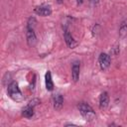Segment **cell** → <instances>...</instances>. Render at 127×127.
<instances>
[{"mask_svg":"<svg viewBox=\"0 0 127 127\" xmlns=\"http://www.w3.org/2000/svg\"><path fill=\"white\" fill-rule=\"evenodd\" d=\"M35 13L40 15V16H49L51 15L52 13V9H51V6L50 5H47V4H42L40 6H37L35 8Z\"/></svg>","mask_w":127,"mask_h":127,"instance_id":"3","label":"cell"},{"mask_svg":"<svg viewBox=\"0 0 127 127\" xmlns=\"http://www.w3.org/2000/svg\"><path fill=\"white\" fill-rule=\"evenodd\" d=\"M40 103V100L39 99H34V100H32L30 103H29V105H31V106H35V105H37V104H39Z\"/></svg>","mask_w":127,"mask_h":127,"instance_id":"14","label":"cell"},{"mask_svg":"<svg viewBox=\"0 0 127 127\" xmlns=\"http://www.w3.org/2000/svg\"><path fill=\"white\" fill-rule=\"evenodd\" d=\"M108 103H109V95L107 92L104 91L100 94V97H99V108L105 109L108 106Z\"/></svg>","mask_w":127,"mask_h":127,"instance_id":"8","label":"cell"},{"mask_svg":"<svg viewBox=\"0 0 127 127\" xmlns=\"http://www.w3.org/2000/svg\"><path fill=\"white\" fill-rule=\"evenodd\" d=\"M36 19L34 17H31L28 21V24H27V30H34V27L36 26Z\"/></svg>","mask_w":127,"mask_h":127,"instance_id":"12","label":"cell"},{"mask_svg":"<svg viewBox=\"0 0 127 127\" xmlns=\"http://www.w3.org/2000/svg\"><path fill=\"white\" fill-rule=\"evenodd\" d=\"M56 1H57V2H58V3H62V2H63V1H64V0H56Z\"/></svg>","mask_w":127,"mask_h":127,"instance_id":"17","label":"cell"},{"mask_svg":"<svg viewBox=\"0 0 127 127\" xmlns=\"http://www.w3.org/2000/svg\"><path fill=\"white\" fill-rule=\"evenodd\" d=\"M45 82H46V88L49 90V91H52L54 89V82H53V79H52V74H51V71H47L46 72V75H45Z\"/></svg>","mask_w":127,"mask_h":127,"instance_id":"10","label":"cell"},{"mask_svg":"<svg viewBox=\"0 0 127 127\" xmlns=\"http://www.w3.org/2000/svg\"><path fill=\"white\" fill-rule=\"evenodd\" d=\"M64 40H65V43H66V45H67L68 48L73 49V48L76 47L77 44H76L75 40L72 38V36L70 35V33L68 32V30H64Z\"/></svg>","mask_w":127,"mask_h":127,"instance_id":"6","label":"cell"},{"mask_svg":"<svg viewBox=\"0 0 127 127\" xmlns=\"http://www.w3.org/2000/svg\"><path fill=\"white\" fill-rule=\"evenodd\" d=\"M26 38H27V43L30 47H34L37 44V37L34 30H27Z\"/></svg>","mask_w":127,"mask_h":127,"instance_id":"5","label":"cell"},{"mask_svg":"<svg viewBox=\"0 0 127 127\" xmlns=\"http://www.w3.org/2000/svg\"><path fill=\"white\" fill-rule=\"evenodd\" d=\"M64 104V98L62 96V94L58 93L54 96V108L56 110H61Z\"/></svg>","mask_w":127,"mask_h":127,"instance_id":"9","label":"cell"},{"mask_svg":"<svg viewBox=\"0 0 127 127\" xmlns=\"http://www.w3.org/2000/svg\"><path fill=\"white\" fill-rule=\"evenodd\" d=\"M79 69H80L79 62L74 61L72 63V66H71V76H72L73 81H77V79L79 77Z\"/></svg>","mask_w":127,"mask_h":127,"instance_id":"7","label":"cell"},{"mask_svg":"<svg viewBox=\"0 0 127 127\" xmlns=\"http://www.w3.org/2000/svg\"><path fill=\"white\" fill-rule=\"evenodd\" d=\"M77 108H78L80 114L85 118L86 121L91 122V121H93L95 119V112L93 111V109L91 108V106L88 105L87 103L80 102V103H78Z\"/></svg>","mask_w":127,"mask_h":127,"instance_id":"1","label":"cell"},{"mask_svg":"<svg viewBox=\"0 0 127 127\" xmlns=\"http://www.w3.org/2000/svg\"><path fill=\"white\" fill-rule=\"evenodd\" d=\"M7 92L9 94V96L14 100V101H21L23 99V95H22V92L17 84V82L15 81H12L11 83L8 84V87H7Z\"/></svg>","mask_w":127,"mask_h":127,"instance_id":"2","label":"cell"},{"mask_svg":"<svg viewBox=\"0 0 127 127\" xmlns=\"http://www.w3.org/2000/svg\"><path fill=\"white\" fill-rule=\"evenodd\" d=\"M119 34L121 37H125L127 35V25L125 23H122L119 28Z\"/></svg>","mask_w":127,"mask_h":127,"instance_id":"13","label":"cell"},{"mask_svg":"<svg viewBox=\"0 0 127 127\" xmlns=\"http://www.w3.org/2000/svg\"><path fill=\"white\" fill-rule=\"evenodd\" d=\"M82 2H83V0H76V3H77L78 5H80V4H82Z\"/></svg>","mask_w":127,"mask_h":127,"instance_id":"16","label":"cell"},{"mask_svg":"<svg viewBox=\"0 0 127 127\" xmlns=\"http://www.w3.org/2000/svg\"><path fill=\"white\" fill-rule=\"evenodd\" d=\"M90 2H91L92 4H97V3H98V0H90Z\"/></svg>","mask_w":127,"mask_h":127,"instance_id":"15","label":"cell"},{"mask_svg":"<svg viewBox=\"0 0 127 127\" xmlns=\"http://www.w3.org/2000/svg\"><path fill=\"white\" fill-rule=\"evenodd\" d=\"M98 62H99V65H100L101 69L102 70H106L110 65V57L107 54L101 53L100 56H99Z\"/></svg>","mask_w":127,"mask_h":127,"instance_id":"4","label":"cell"},{"mask_svg":"<svg viewBox=\"0 0 127 127\" xmlns=\"http://www.w3.org/2000/svg\"><path fill=\"white\" fill-rule=\"evenodd\" d=\"M22 114H23V116H24V117H26V118H31V117L34 115L33 106H31V105H29V104H28V105L23 109Z\"/></svg>","mask_w":127,"mask_h":127,"instance_id":"11","label":"cell"}]
</instances>
